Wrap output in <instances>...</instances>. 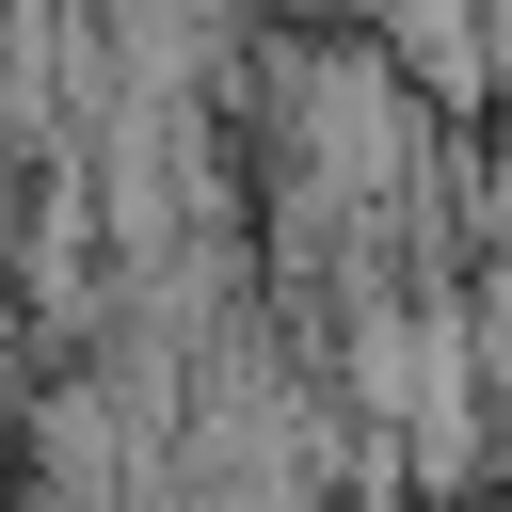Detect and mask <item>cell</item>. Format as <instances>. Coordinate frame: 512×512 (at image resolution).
Returning a JSON list of instances; mask_svg holds the SVG:
<instances>
[{
    "label": "cell",
    "instance_id": "7a4b0ae2",
    "mask_svg": "<svg viewBox=\"0 0 512 512\" xmlns=\"http://www.w3.org/2000/svg\"><path fill=\"white\" fill-rule=\"evenodd\" d=\"M464 272H512V128L464 144Z\"/></svg>",
    "mask_w": 512,
    "mask_h": 512
},
{
    "label": "cell",
    "instance_id": "3957f363",
    "mask_svg": "<svg viewBox=\"0 0 512 512\" xmlns=\"http://www.w3.org/2000/svg\"><path fill=\"white\" fill-rule=\"evenodd\" d=\"M464 352H480V400L512 416V272H464Z\"/></svg>",
    "mask_w": 512,
    "mask_h": 512
},
{
    "label": "cell",
    "instance_id": "5b68a950",
    "mask_svg": "<svg viewBox=\"0 0 512 512\" xmlns=\"http://www.w3.org/2000/svg\"><path fill=\"white\" fill-rule=\"evenodd\" d=\"M0 416H16V400H0Z\"/></svg>",
    "mask_w": 512,
    "mask_h": 512
},
{
    "label": "cell",
    "instance_id": "6da1fadb",
    "mask_svg": "<svg viewBox=\"0 0 512 512\" xmlns=\"http://www.w3.org/2000/svg\"><path fill=\"white\" fill-rule=\"evenodd\" d=\"M496 16L512 0H368V32L400 48V80L432 112H496Z\"/></svg>",
    "mask_w": 512,
    "mask_h": 512
},
{
    "label": "cell",
    "instance_id": "277c9868",
    "mask_svg": "<svg viewBox=\"0 0 512 512\" xmlns=\"http://www.w3.org/2000/svg\"><path fill=\"white\" fill-rule=\"evenodd\" d=\"M496 112H512V16H496Z\"/></svg>",
    "mask_w": 512,
    "mask_h": 512
}]
</instances>
